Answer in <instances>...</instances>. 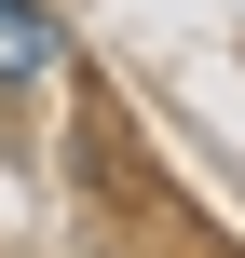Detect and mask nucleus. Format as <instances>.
Returning <instances> with one entry per match:
<instances>
[{
  "mask_svg": "<svg viewBox=\"0 0 245 258\" xmlns=\"http://www.w3.org/2000/svg\"><path fill=\"white\" fill-rule=\"evenodd\" d=\"M55 68V14L41 0H0V82H41Z\"/></svg>",
  "mask_w": 245,
  "mask_h": 258,
  "instance_id": "1",
  "label": "nucleus"
}]
</instances>
